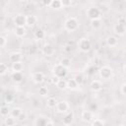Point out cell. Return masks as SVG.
<instances>
[{"label": "cell", "instance_id": "obj_32", "mask_svg": "<svg viewBox=\"0 0 126 126\" xmlns=\"http://www.w3.org/2000/svg\"><path fill=\"white\" fill-rule=\"evenodd\" d=\"M91 25H92L93 28L96 29V28L100 27V20H99V19H94V20H92Z\"/></svg>", "mask_w": 126, "mask_h": 126}, {"label": "cell", "instance_id": "obj_12", "mask_svg": "<svg viewBox=\"0 0 126 126\" xmlns=\"http://www.w3.org/2000/svg\"><path fill=\"white\" fill-rule=\"evenodd\" d=\"M114 32H115V33H117L119 35H122L125 32V27H124V25L121 24V23H118L114 27Z\"/></svg>", "mask_w": 126, "mask_h": 126}, {"label": "cell", "instance_id": "obj_27", "mask_svg": "<svg viewBox=\"0 0 126 126\" xmlns=\"http://www.w3.org/2000/svg\"><path fill=\"white\" fill-rule=\"evenodd\" d=\"M46 122H47V120L44 118H37L36 121L34 122V124L36 126H46Z\"/></svg>", "mask_w": 126, "mask_h": 126}, {"label": "cell", "instance_id": "obj_34", "mask_svg": "<svg viewBox=\"0 0 126 126\" xmlns=\"http://www.w3.org/2000/svg\"><path fill=\"white\" fill-rule=\"evenodd\" d=\"M74 79H75V81L78 83V85H81V84L84 82V77H83L82 75H76Z\"/></svg>", "mask_w": 126, "mask_h": 126}, {"label": "cell", "instance_id": "obj_25", "mask_svg": "<svg viewBox=\"0 0 126 126\" xmlns=\"http://www.w3.org/2000/svg\"><path fill=\"white\" fill-rule=\"evenodd\" d=\"M4 124H5L6 126H13V125L16 124V121H15V119H14L13 116H10V117H8V118L5 119Z\"/></svg>", "mask_w": 126, "mask_h": 126}, {"label": "cell", "instance_id": "obj_14", "mask_svg": "<svg viewBox=\"0 0 126 126\" xmlns=\"http://www.w3.org/2000/svg\"><path fill=\"white\" fill-rule=\"evenodd\" d=\"M11 78H12V80H13L14 82L20 83V82H22V80H23V74H22V72H14V73L12 74Z\"/></svg>", "mask_w": 126, "mask_h": 126}, {"label": "cell", "instance_id": "obj_8", "mask_svg": "<svg viewBox=\"0 0 126 126\" xmlns=\"http://www.w3.org/2000/svg\"><path fill=\"white\" fill-rule=\"evenodd\" d=\"M42 52H43L45 55H47V56H51V55L54 53V48H53L52 45H50V44H45V45L43 46V48H42Z\"/></svg>", "mask_w": 126, "mask_h": 126}, {"label": "cell", "instance_id": "obj_38", "mask_svg": "<svg viewBox=\"0 0 126 126\" xmlns=\"http://www.w3.org/2000/svg\"><path fill=\"white\" fill-rule=\"evenodd\" d=\"M6 41H7L6 37L3 36V35H1V36H0V46H1V47H4L5 44H6Z\"/></svg>", "mask_w": 126, "mask_h": 126}, {"label": "cell", "instance_id": "obj_2", "mask_svg": "<svg viewBox=\"0 0 126 126\" xmlns=\"http://www.w3.org/2000/svg\"><path fill=\"white\" fill-rule=\"evenodd\" d=\"M78 26H79V22H78V20L75 19V18H69V19L65 22V28H66V30L71 31V32L77 30Z\"/></svg>", "mask_w": 126, "mask_h": 126}, {"label": "cell", "instance_id": "obj_43", "mask_svg": "<svg viewBox=\"0 0 126 126\" xmlns=\"http://www.w3.org/2000/svg\"><path fill=\"white\" fill-rule=\"evenodd\" d=\"M53 124H54V123H53L52 121H48V120H47V122H46V126H52Z\"/></svg>", "mask_w": 126, "mask_h": 126}, {"label": "cell", "instance_id": "obj_11", "mask_svg": "<svg viewBox=\"0 0 126 126\" xmlns=\"http://www.w3.org/2000/svg\"><path fill=\"white\" fill-rule=\"evenodd\" d=\"M22 60V54L19 52H14L10 55V61L12 63H16V62H21Z\"/></svg>", "mask_w": 126, "mask_h": 126}, {"label": "cell", "instance_id": "obj_6", "mask_svg": "<svg viewBox=\"0 0 126 126\" xmlns=\"http://www.w3.org/2000/svg\"><path fill=\"white\" fill-rule=\"evenodd\" d=\"M14 23L17 27H24L25 25H27V16H24L22 14L17 15L14 19Z\"/></svg>", "mask_w": 126, "mask_h": 126}, {"label": "cell", "instance_id": "obj_21", "mask_svg": "<svg viewBox=\"0 0 126 126\" xmlns=\"http://www.w3.org/2000/svg\"><path fill=\"white\" fill-rule=\"evenodd\" d=\"M10 113H11V116H13L14 118H18L19 115L22 113V110H21V108L15 107V108H13V109L10 111Z\"/></svg>", "mask_w": 126, "mask_h": 126}, {"label": "cell", "instance_id": "obj_28", "mask_svg": "<svg viewBox=\"0 0 126 126\" xmlns=\"http://www.w3.org/2000/svg\"><path fill=\"white\" fill-rule=\"evenodd\" d=\"M105 124V122L102 120V119H99V118H96V119H94L93 122H92V125L93 126H102V125H104Z\"/></svg>", "mask_w": 126, "mask_h": 126}, {"label": "cell", "instance_id": "obj_17", "mask_svg": "<svg viewBox=\"0 0 126 126\" xmlns=\"http://www.w3.org/2000/svg\"><path fill=\"white\" fill-rule=\"evenodd\" d=\"M23 68H24V66L21 62H16V63H13V65H12V69L14 72H21L23 70Z\"/></svg>", "mask_w": 126, "mask_h": 126}, {"label": "cell", "instance_id": "obj_39", "mask_svg": "<svg viewBox=\"0 0 126 126\" xmlns=\"http://www.w3.org/2000/svg\"><path fill=\"white\" fill-rule=\"evenodd\" d=\"M26 118H27V115H26V113L22 111V113H21V114L19 115V117H18L17 119H18V120H19L20 122H22V121H24V120H25Z\"/></svg>", "mask_w": 126, "mask_h": 126}, {"label": "cell", "instance_id": "obj_33", "mask_svg": "<svg viewBox=\"0 0 126 126\" xmlns=\"http://www.w3.org/2000/svg\"><path fill=\"white\" fill-rule=\"evenodd\" d=\"M38 93H39L40 95L44 96V95H46V94H48V90H47L46 87H40L39 90H38Z\"/></svg>", "mask_w": 126, "mask_h": 126}, {"label": "cell", "instance_id": "obj_41", "mask_svg": "<svg viewBox=\"0 0 126 126\" xmlns=\"http://www.w3.org/2000/svg\"><path fill=\"white\" fill-rule=\"evenodd\" d=\"M52 1L53 0H41V2H42V4L44 5V6H50L51 5V3H52Z\"/></svg>", "mask_w": 126, "mask_h": 126}, {"label": "cell", "instance_id": "obj_13", "mask_svg": "<svg viewBox=\"0 0 126 126\" xmlns=\"http://www.w3.org/2000/svg\"><path fill=\"white\" fill-rule=\"evenodd\" d=\"M90 87H91V90H92V91H94V92H97V91H99V90L101 89V84H100L99 81L94 80V81H93V82L91 83Z\"/></svg>", "mask_w": 126, "mask_h": 126}, {"label": "cell", "instance_id": "obj_22", "mask_svg": "<svg viewBox=\"0 0 126 126\" xmlns=\"http://www.w3.org/2000/svg\"><path fill=\"white\" fill-rule=\"evenodd\" d=\"M56 105H57V101L54 97H50V98L47 99V106L48 107L54 108V107H56Z\"/></svg>", "mask_w": 126, "mask_h": 126}, {"label": "cell", "instance_id": "obj_26", "mask_svg": "<svg viewBox=\"0 0 126 126\" xmlns=\"http://www.w3.org/2000/svg\"><path fill=\"white\" fill-rule=\"evenodd\" d=\"M51 8L53 9H60L62 7V4H61V1L60 0H53L51 5H50Z\"/></svg>", "mask_w": 126, "mask_h": 126}, {"label": "cell", "instance_id": "obj_9", "mask_svg": "<svg viewBox=\"0 0 126 126\" xmlns=\"http://www.w3.org/2000/svg\"><path fill=\"white\" fill-rule=\"evenodd\" d=\"M32 79H33V82H34V83L39 84V83H41V82L43 81L44 75H43L42 72H35V73L33 74V76H32Z\"/></svg>", "mask_w": 126, "mask_h": 126}, {"label": "cell", "instance_id": "obj_3", "mask_svg": "<svg viewBox=\"0 0 126 126\" xmlns=\"http://www.w3.org/2000/svg\"><path fill=\"white\" fill-rule=\"evenodd\" d=\"M98 72H99V76H100L102 79H105V80L110 79L111 76H112V70H111L109 67H106V66L101 67Z\"/></svg>", "mask_w": 126, "mask_h": 126}, {"label": "cell", "instance_id": "obj_36", "mask_svg": "<svg viewBox=\"0 0 126 126\" xmlns=\"http://www.w3.org/2000/svg\"><path fill=\"white\" fill-rule=\"evenodd\" d=\"M97 104L96 103H94V102H93V103H91L90 105H89V110H91L92 112H94V111H95V110H97Z\"/></svg>", "mask_w": 126, "mask_h": 126}, {"label": "cell", "instance_id": "obj_42", "mask_svg": "<svg viewBox=\"0 0 126 126\" xmlns=\"http://www.w3.org/2000/svg\"><path fill=\"white\" fill-rule=\"evenodd\" d=\"M121 92H122V94H125V95H126V84H124V85L121 87Z\"/></svg>", "mask_w": 126, "mask_h": 126}, {"label": "cell", "instance_id": "obj_16", "mask_svg": "<svg viewBox=\"0 0 126 126\" xmlns=\"http://www.w3.org/2000/svg\"><path fill=\"white\" fill-rule=\"evenodd\" d=\"M15 33H16L17 36L22 37V36L25 35V33H26V30H25L24 27H17L16 30H15Z\"/></svg>", "mask_w": 126, "mask_h": 126}, {"label": "cell", "instance_id": "obj_37", "mask_svg": "<svg viewBox=\"0 0 126 126\" xmlns=\"http://www.w3.org/2000/svg\"><path fill=\"white\" fill-rule=\"evenodd\" d=\"M60 1H61V4H62L63 7L70 6L71 5V2H72V0H60Z\"/></svg>", "mask_w": 126, "mask_h": 126}, {"label": "cell", "instance_id": "obj_5", "mask_svg": "<svg viewBox=\"0 0 126 126\" xmlns=\"http://www.w3.org/2000/svg\"><path fill=\"white\" fill-rule=\"evenodd\" d=\"M79 47H80V49H81L82 51L87 52V51H89V50L91 49V47H92L91 41H90L88 38H82V39H80V41H79Z\"/></svg>", "mask_w": 126, "mask_h": 126}, {"label": "cell", "instance_id": "obj_20", "mask_svg": "<svg viewBox=\"0 0 126 126\" xmlns=\"http://www.w3.org/2000/svg\"><path fill=\"white\" fill-rule=\"evenodd\" d=\"M67 86H68L69 89L75 90V89H77V87H78V83L75 81V79H70V80L67 82Z\"/></svg>", "mask_w": 126, "mask_h": 126}, {"label": "cell", "instance_id": "obj_31", "mask_svg": "<svg viewBox=\"0 0 126 126\" xmlns=\"http://www.w3.org/2000/svg\"><path fill=\"white\" fill-rule=\"evenodd\" d=\"M60 64H61V65H63L64 67L68 68V67H70V65H71V61H70V59H69V58H63V59L61 60Z\"/></svg>", "mask_w": 126, "mask_h": 126}, {"label": "cell", "instance_id": "obj_18", "mask_svg": "<svg viewBox=\"0 0 126 126\" xmlns=\"http://www.w3.org/2000/svg\"><path fill=\"white\" fill-rule=\"evenodd\" d=\"M56 87H57L58 89H60V90H65L66 88H68V86H67V81H65L64 79H60V80L58 81V83L56 84Z\"/></svg>", "mask_w": 126, "mask_h": 126}, {"label": "cell", "instance_id": "obj_29", "mask_svg": "<svg viewBox=\"0 0 126 126\" xmlns=\"http://www.w3.org/2000/svg\"><path fill=\"white\" fill-rule=\"evenodd\" d=\"M9 112H10V111H9V109H8V106H6V105H2V106H1V108H0V114H1L2 116L8 115Z\"/></svg>", "mask_w": 126, "mask_h": 126}, {"label": "cell", "instance_id": "obj_45", "mask_svg": "<svg viewBox=\"0 0 126 126\" xmlns=\"http://www.w3.org/2000/svg\"><path fill=\"white\" fill-rule=\"evenodd\" d=\"M124 71L126 72V65H125V67H124Z\"/></svg>", "mask_w": 126, "mask_h": 126}, {"label": "cell", "instance_id": "obj_15", "mask_svg": "<svg viewBox=\"0 0 126 126\" xmlns=\"http://www.w3.org/2000/svg\"><path fill=\"white\" fill-rule=\"evenodd\" d=\"M35 23H36V18L33 15H28L27 16V25L29 27L33 26Z\"/></svg>", "mask_w": 126, "mask_h": 126}, {"label": "cell", "instance_id": "obj_23", "mask_svg": "<svg viewBox=\"0 0 126 126\" xmlns=\"http://www.w3.org/2000/svg\"><path fill=\"white\" fill-rule=\"evenodd\" d=\"M73 121V113H68L64 118H63V123L64 124H71V122Z\"/></svg>", "mask_w": 126, "mask_h": 126}, {"label": "cell", "instance_id": "obj_47", "mask_svg": "<svg viewBox=\"0 0 126 126\" xmlns=\"http://www.w3.org/2000/svg\"><path fill=\"white\" fill-rule=\"evenodd\" d=\"M29 1H32V0H29Z\"/></svg>", "mask_w": 126, "mask_h": 126}, {"label": "cell", "instance_id": "obj_10", "mask_svg": "<svg viewBox=\"0 0 126 126\" xmlns=\"http://www.w3.org/2000/svg\"><path fill=\"white\" fill-rule=\"evenodd\" d=\"M82 118H83L84 121H87V122L92 121L93 120V112L91 110H85V111H83Z\"/></svg>", "mask_w": 126, "mask_h": 126}, {"label": "cell", "instance_id": "obj_46", "mask_svg": "<svg viewBox=\"0 0 126 126\" xmlns=\"http://www.w3.org/2000/svg\"><path fill=\"white\" fill-rule=\"evenodd\" d=\"M20 1H24V0H20Z\"/></svg>", "mask_w": 126, "mask_h": 126}, {"label": "cell", "instance_id": "obj_30", "mask_svg": "<svg viewBox=\"0 0 126 126\" xmlns=\"http://www.w3.org/2000/svg\"><path fill=\"white\" fill-rule=\"evenodd\" d=\"M8 71V66L5 63H0V75H4Z\"/></svg>", "mask_w": 126, "mask_h": 126}, {"label": "cell", "instance_id": "obj_35", "mask_svg": "<svg viewBox=\"0 0 126 126\" xmlns=\"http://www.w3.org/2000/svg\"><path fill=\"white\" fill-rule=\"evenodd\" d=\"M13 99H14V95H13L12 94H7L5 95V100H6V102H12Z\"/></svg>", "mask_w": 126, "mask_h": 126}, {"label": "cell", "instance_id": "obj_1", "mask_svg": "<svg viewBox=\"0 0 126 126\" xmlns=\"http://www.w3.org/2000/svg\"><path fill=\"white\" fill-rule=\"evenodd\" d=\"M53 75H56L60 79H64L67 76V68L61 64H57L53 67Z\"/></svg>", "mask_w": 126, "mask_h": 126}, {"label": "cell", "instance_id": "obj_40", "mask_svg": "<svg viewBox=\"0 0 126 126\" xmlns=\"http://www.w3.org/2000/svg\"><path fill=\"white\" fill-rule=\"evenodd\" d=\"M60 80V78H58L56 75H53L52 77H51V82L54 84V85H56L57 83H58V81Z\"/></svg>", "mask_w": 126, "mask_h": 126}, {"label": "cell", "instance_id": "obj_4", "mask_svg": "<svg viewBox=\"0 0 126 126\" xmlns=\"http://www.w3.org/2000/svg\"><path fill=\"white\" fill-rule=\"evenodd\" d=\"M87 14H88L89 18H91L92 20H94V19H99L100 11H99V9L96 8V7H91V8L88 9Z\"/></svg>", "mask_w": 126, "mask_h": 126}, {"label": "cell", "instance_id": "obj_24", "mask_svg": "<svg viewBox=\"0 0 126 126\" xmlns=\"http://www.w3.org/2000/svg\"><path fill=\"white\" fill-rule=\"evenodd\" d=\"M44 32L42 31V30H36L35 31V32H34V36H35V38H37V39H43L44 38Z\"/></svg>", "mask_w": 126, "mask_h": 126}, {"label": "cell", "instance_id": "obj_44", "mask_svg": "<svg viewBox=\"0 0 126 126\" xmlns=\"http://www.w3.org/2000/svg\"><path fill=\"white\" fill-rule=\"evenodd\" d=\"M94 70H95V68H90V69H89V73H90V74H93V73L94 72Z\"/></svg>", "mask_w": 126, "mask_h": 126}, {"label": "cell", "instance_id": "obj_7", "mask_svg": "<svg viewBox=\"0 0 126 126\" xmlns=\"http://www.w3.org/2000/svg\"><path fill=\"white\" fill-rule=\"evenodd\" d=\"M68 107H69V104L65 100H61V101L57 102V105H56V108L59 112H65L68 109Z\"/></svg>", "mask_w": 126, "mask_h": 126}, {"label": "cell", "instance_id": "obj_19", "mask_svg": "<svg viewBox=\"0 0 126 126\" xmlns=\"http://www.w3.org/2000/svg\"><path fill=\"white\" fill-rule=\"evenodd\" d=\"M106 42H107V44H108L109 46H115V45L117 44V38H116L115 36L110 35V36L107 37Z\"/></svg>", "mask_w": 126, "mask_h": 126}]
</instances>
